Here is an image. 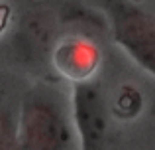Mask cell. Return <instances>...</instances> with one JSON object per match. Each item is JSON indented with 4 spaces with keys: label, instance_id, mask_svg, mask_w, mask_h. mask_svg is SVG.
Wrapping results in <instances>:
<instances>
[{
    "label": "cell",
    "instance_id": "4",
    "mask_svg": "<svg viewBox=\"0 0 155 150\" xmlns=\"http://www.w3.org/2000/svg\"><path fill=\"white\" fill-rule=\"evenodd\" d=\"M51 61L63 77L79 83L92 79L100 63V51L84 36H67L53 47Z\"/></svg>",
    "mask_w": 155,
    "mask_h": 150
},
{
    "label": "cell",
    "instance_id": "6",
    "mask_svg": "<svg viewBox=\"0 0 155 150\" xmlns=\"http://www.w3.org/2000/svg\"><path fill=\"white\" fill-rule=\"evenodd\" d=\"M0 150H18V127L4 111H0Z\"/></svg>",
    "mask_w": 155,
    "mask_h": 150
},
{
    "label": "cell",
    "instance_id": "1",
    "mask_svg": "<svg viewBox=\"0 0 155 150\" xmlns=\"http://www.w3.org/2000/svg\"><path fill=\"white\" fill-rule=\"evenodd\" d=\"M18 150H79L73 111L53 87L26 93L18 117Z\"/></svg>",
    "mask_w": 155,
    "mask_h": 150
},
{
    "label": "cell",
    "instance_id": "5",
    "mask_svg": "<svg viewBox=\"0 0 155 150\" xmlns=\"http://www.w3.org/2000/svg\"><path fill=\"white\" fill-rule=\"evenodd\" d=\"M141 105H143V101H141L140 91L136 87H132V85H124L118 91L116 99H114L112 111L120 119H132L141 111Z\"/></svg>",
    "mask_w": 155,
    "mask_h": 150
},
{
    "label": "cell",
    "instance_id": "3",
    "mask_svg": "<svg viewBox=\"0 0 155 150\" xmlns=\"http://www.w3.org/2000/svg\"><path fill=\"white\" fill-rule=\"evenodd\" d=\"M73 120L79 150H100L106 132V101L94 79L73 83Z\"/></svg>",
    "mask_w": 155,
    "mask_h": 150
},
{
    "label": "cell",
    "instance_id": "2",
    "mask_svg": "<svg viewBox=\"0 0 155 150\" xmlns=\"http://www.w3.org/2000/svg\"><path fill=\"white\" fill-rule=\"evenodd\" d=\"M112 38L140 67L155 77V20L130 0H96Z\"/></svg>",
    "mask_w": 155,
    "mask_h": 150
}]
</instances>
